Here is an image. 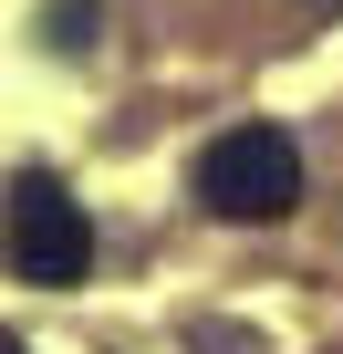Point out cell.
<instances>
[{"label":"cell","instance_id":"6da1fadb","mask_svg":"<svg viewBox=\"0 0 343 354\" xmlns=\"http://www.w3.org/2000/svg\"><path fill=\"white\" fill-rule=\"evenodd\" d=\"M0 271L32 281V292H73V281L94 271V219H84V198L63 188L52 167L11 177V209H0Z\"/></svg>","mask_w":343,"mask_h":354},{"label":"cell","instance_id":"7a4b0ae2","mask_svg":"<svg viewBox=\"0 0 343 354\" xmlns=\"http://www.w3.org/2000/svg\"><path fill=\"white\" fill-rule=\"evenodd\" d=\"M198 209H208V219H239V230L291 219V209H302V146H291L281 125H229V136H208V146H198Z\"/></svg>","mask_w":343,"mask_h":354},{"label":"cell","instance_id":"3957f363","mask_svg":"<svg viewBox=\"0 0 343 354\" xmlns=\"http://www.w3.org/2000/svg\"><path fill=\"white\" fill-rule=\"evenodd\" d=\"M94 21H104V0H42V42L73 63V53H94Z\"/></svg>","mask_w":343,"mask_h":354},{"label":"cell","instance_id":"277c9868","mask_svg":"<svg viewBox=\"0 0 343 354\" xmlns=\"http://www.w3.org/2000/svg\"><path fill=\"white\" fill-rule=\"evenodd\" d=\"M0 354H32V344H21V333H11V323H0Z\"/></svg>","mask_w":343,"mask_h":354},{"label":"cell","instance_id":"5b68a950","mask_svg":"<svg viewBox=\"0 0 343 354\" xmlns=\"http://www.w3.org/2000/svg\"><path fill=\"white\" fill-rule=\"evenodd\" d=\"M312 11H343V0H312Z\"/></svg>","mask_w":343,"mask_h":354}]
</instances>
